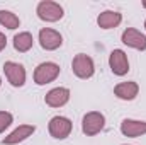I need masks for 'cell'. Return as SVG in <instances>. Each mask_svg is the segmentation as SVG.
Here are the masks:
<instances>
[{"label":"cell","mask_w":146,"mask_h":145,"mask_svg":"<svg viewBox=\"0 0 146 145\" xmlns=\"http://www.w3.org/2000/svg\"><path fill=\"white\" fill-rule=\"evenodd\" d=\"M0 24L5 26L7 29H17L21 26V21L10 10H0Z\"/></svg>","instance_id":"obj_16"},{"label":"cell","mask_w":146,"mask_h":145,"mask_svg":"<svg viewBox=\"0 0 146 145\" xmlns=\"http://www.w3.org/2000/svg\"><path fill=\"white\" fill-rule=\"evenodd\" d=\"M36 14L41 21H46V22H56L63 17V7L56 2H51V0H42L37 3Z\"/></svg>","instance_id":"obj_2"},{"label":"cell","mask_w":146,"mask_h":145,"mask_svg":"<svg viewBox=\"0 0 146 145\" xmlns=\"http://www.w3.org/2000/svg\"><path fill=\"white\" fill-rule=\"evenodd\" d=\"M143 7H145V9H146V0H145V2H143Z\"/></svg>","instance_id":"obj_19"},{"label":"cell","mask_w":146,"mask_h":145,"mask_svg":"<svg viewBox=\"0 0 146 145\" xmlns=\"http://www.w3.org/2000/svg\"><path fill=\"white\" fill-rule=\"evenodd\" d=\"M145 28H146V21H145Z\"/></svg>","instance_id":"obj_20"},{"label":"cell","mask_w":146,"mask_h":145,"mask_svg":"<svg viewBox=\"0 0 146 145\" xmlns=\"http://www.w3.org/2000/svg\"><path fill=\"white\" fill-rule=\"evenodd\" d=\"M109 67L114 75H126L129 72V60H127V55L122 51V50H112L109 56Z\"/></svg>","instance_id":"obj_8"},{"label":"cell","mask_w":146,"mask_h":145,"mask_svg":"<svg viewBox=\"0 0 146 145\" xmlns=\"http://www.w3.org/2000/svg\"><path fill=\"white\" fill-rule=\"evenodd\" d=\"M39 44L46 51H54L63 44V38L58 31H54L51 28H42L39 31Z\"/></svg>","instance_id":"obj_6"},{"label":"cell","mask_w":146,"mask_h":145,"mask_svg":"<svg viewBox=\"0 0 146 145\" xmlns=\"http://www.w3.org/2000/svg\"><path fill=\"white\" fill-rule=\"evenodd\" d=\"M48 128H49V133H51L53 138L63 140L72 133V121L65 116H54V118L49 119Z\"/></svg>","instance_id":"obj_5"},{"label":"cell","mask_w":146,"mask_h":145,"mask_svg":"<svg viewBox=\"0 0 146 145\" xmlns=\"http://www.w3.org/2000/svg\"><path fill=\"white\" fill-rule=\"evenodd\" d=\"M68 101H70V91L66 87H54L44 97V103L51 108H61Z\"/></svg>","instance_id":"obj_10"},{"label":"cell","mask_w":146,"mask_h":145,"mask_svg":"<svg viewBox=\"0 0 146 145\" xmlns=\"http://www.w3.org/2000/svg\"><path fill=\"white\" fill-rule=\"evenodd\" d=\"M122 21V15L115 10H104L102 14H99L97 17V24L102 28V29H112V28H117Z\"/></svg>","instance_id":"obj_14"},{"label":"cell","mask_w":146,"mask_h":145,"mask_svg":"<svg viewBox=\"0 0 146 145\" xmlns=\"http://www.w3.org/2000/svg\"><path fill=\"white\" fill-rule=\"evenodd\" d=\"M72 68L73 73L78 77V79H90L94 72H95V65H94V60L83 53H78L72 62Z\"/></svg>","instance_id":"obj_4"},{"label":"cell","mask_w":146,"mask_h":145,"mask_svg":"<svg viewBox=\"0 0 146 145\" xmlns=\"http://www.w3.org/2000/svg\"><path fill=\"white\" fill-rule=\"evenodd\" d=\"M121 39H122V43H124L126 46H129V48H134V50H139V51H145L146 50V36L141 31L134 29V28H127V29L122 33Z\"/></svg>","instance_id":"obj_9"},{"label":"cell","mask_w":146,"mask_h":145,"mask_svg":"<svg viewBox=\"0 0 146 145\" xmlns=\"http://www.w3.org/2000/svg\"><path fill=\"white\" fill-rule=\"evenodd\" d=\"M106 126V116L99 111H90L83 116L82 119V132L87 137H94L97 133H100Z\"/></svg>","instance_id":"obj_1"},{"label":"cell","mask_w":146,"mask_h":145,"mask_svg":"<svg viewBox=\"0 0 146 145\" xmlns=\"http://www.w3.org/2000/svg\"><path fill=\"white\" fill-rule=\"evenodd\" d=\"M5 44H7V38H5L3 33H0V51L5 48Z\"/></svg>","instance_id":"obj_18"},{"label":"cell","mask_w":146,"mask_h":145,"mask_svg":"<svg viewBox=\"0 0 146 145\" xmlns=\"http://www.w3.org/2000/svg\"><path fill=\"white\" fill-rule=\"evenodd\" d=\"M3 72L7 80L14 85V87H22L26 84V68L21 63L15 62H5L3 63Z\"/></svg>","instance_id":"obj_7"},{"label":"cell","mask_w":146,"mask_h":145,"mask_svg":"<svg viewBox=\"0 0 146 145\" xmlns=\"http://www.w3.org/2000/svg\"><path fill=\"white\" fill-rule=\"evenodd\" d=\"M139 92V87L136 82H121L114 87V94L122 101H133Z\"/></svg>","instance_id":"obj_13"},{"label":"cell","mask_w":146,"mask_h":145,"mask_svg":"<svg viewBox=\"0 0 146 145\" xmlns=\"http://www.w3.org/2000/svg\"><path fill=\"white\" fill-rule=\"evenodd\" d=\"M121 132L124 137H141L146 133V121H138V119H124L121 123Z\"/></svg>","instance_id":"obj_12"},{"label":"cell","mask_w":146,"mask_h":145,"mask_svg":"<svg viewBox=\"0 0 146 145\" xmlns=\"http://www.w3.org/2000/svg\"><path fill=\"white\" fill-rule=\"evenodd\" d=\"M33 34L31 33H19L14 36V48L19 51V53H26L33 48Z\"/></svg>","instance_id":"obj_15"},{"label":"cell","mask_w":146,"mask_h":145,"mask_svg":"<svg viewBox=\"0 0 146 145\" xmlns=\"http://www.w3.org/2000/svg\"><path fill=\"white\" fill-rule=\"evenodd\" d=\"M0 84H2V79H0Z\"/></svg>","instance_id":"obj_21"},{"label":"cell","mask_w":146,"mask_h":145,"mask_svg":"<svg viewBox=\"0 0 146 145\" xmlns=\"http://www.w3.org/2000/svg\"><path fill=\"white\" fill-rule=\"evenodd\" d=\"M14 121V116L9 111H0V133H3Z\"/></svg>","instance_id":"obj_17"},{"label":"cell","mask_w":146,"mask_h":145,"mask_svg":"<svg viewBox=\"0 0 146 145\" xmlns=\"http://www.w3.org/2000/svg\"><path fill=\"white\" fill-rule=\"evenodd\" d=\"M34 132H36V126H34V125H21V126H19V128H15L10 135H7V137L2 140V144H3V145L21 144V142H24L26 138H29Z\"/></svg>","instance_id":"obj_11"},{"label":"cell","mask_w":146,"mask_h":145,"mask_svg":"<svg viewBox=\"0 0 146 145\" xmlns=\"http://www.w3.org/2000/svg\"><path fill=\"white\" fill-rule=\"evenodd\" d=\"M60 75V65L53 63V62H44L41 65H37L34 70V82L37 85H46L53 80H56Z\"/></svg>","instance_id":"obj_3"}]
</instances>
